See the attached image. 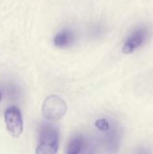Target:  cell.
I'll return each instance as SVG.
<instances>
[{
  "instance_id": "52a82bcc",
  "label": "cell",
  "mask_w": 153,
  "mask_h": 154,
  "mask_svg": "<svg viewBox=\"0 0 153 154\" xmlns=\"http://www.w3.org/2000/svg\"><path fill=\"white\" fill-rule=\"evenodd\" d=\"M84 147H85V141L83 137L75 136L69 143L66 154H80Z\"/></svg>"
},
{
  "instance_id": "9c48e42d",
  "label": "cell",
  "mask_w": 153,
  "mask_h": 154,
  "mask_svg": "<svg viewBox=\"0 0 153 154\" xmlns=\"http://www.w3.org/2000/svg\"><path fill=\"white\" fill-rule=\"evenodd\" d=\"M104 33V26L96 23L90 28V35L93 37H99Z\"/></svg>"
},
{
  "instance_id": "8fae6325",
  "label": "cell",
  "mask_w": 153,
  "mask_h": 154,
  "mask_svg": "<svg viewBox=\"0 0 153 154\" xmlns=\"http://www.w3.org/2000/svg\"><path fill=\"white\" fill-rule=\"evenodd\" d=\"M138 154H149L147 152H141L140 153H138Z\"/></svg>"
},
{
  "instance_id": "277c9868",
  "label": "cell",
  "mask_w": 153,
  "mask_h": 154,
  "mask_svg": "<svg viewBox=\"0 0 153 154\" xmlns=\"http://www.w3.org/2000/svg\"><path fill=\"white\" fill-rule=\"evenodd\" d=\"M5 123L8 133L14 138H18L23 130V123L20 110L15 106H10L5 111Z\"/></svg>"
},
{
  "instance_id": "ba28073f",
  "label": "cell",
  "mask_w": 153,
  "mask_h": 154,
  "mask_svg": "<svg viewBox=\"0 0 153 154\" xmlns=\"http://www.w3.org/2000/svg\"><path fill=\"white\" fill-rule=\"evenodd\" d=\"M110 125H111V123L106 119V118H101V119H98L96 122V127L101 131V132H106L109 128H110Z\"/></svg>"
},
{
  "instance_id": "8992f818",
  "label": "cell",
  "mask_w": 153,
  "mask_h": 154,
  "mask_svg": "<svg viewBox=\"0 0 153 154\" xmlns=\"http://www.w3.org/2000/svg\"><path fill=\"white\" fill-rule=\"evenodd\" d=\"M77 40V34L69 27L60 30L53 38V43L58 48H68L74 44Z\"/></svg>"
},
{
  "instance_id": "3957f363",
  "label": "cell",
  "mask_w": 153,
  "mask_h": 154,
  "mask_svg": "<svg viewBox=\"0 0 153 154\" xmlns=\"http://www.w3.org/2000/svg\"><path fill=\"white\" fill-rule=\"evenodd\" d=\"M151 35V30L145 25H141L133 29L125 39L123 45V52L131 54L143 46Z\"/></svg>"
},
{
  "instance_id": "6da1fadb",
  "label": "cell",
  "mask_w": 153,
  "mask_h": 154,
  "mask_svg": "<svg viewBox=\"0 0 153 154\" xmlns=\"http://www.w3.org/2000/svg\"><path fill=\"white\" fill-rule=\"evenodd\" d=\"M59 138V131L55 126L42 124L39 130V144L35 154H57Z\"/></svg>"
},
{
  "instance_id": "30bf717a",
  "label": "cell",
  "mask_w": 153,
  "mask_h": 154,
  "mask_svg": "<svg viewBox=\"0 0 153 154\" xmlns=\"http://www.w3.org/2000/svg\"><path fill=\"white\" fill-rule=\"evenodd\" d=\"M87 154H96L94 152V151H93V149L92 148H90L88 151H87Z\"/></svg>"
},
{
  "instance_id": "7a4b0ae2",
  "label": "cell",
  "mask_w": 153,
  "mask_h": 154,
  "mask_svg": "<svg viewBox=\"0 0 153 154\" xmlns=\"http://www.w3.org/2000/svg\"><path fill=\"white\" fill-rule=\"evenodd\" d=\"M42 116L49 121L60 120L67 113V104L58 96L48 97L42 105Z\"/></svg>"
},
{
  "instance_id": "5b68a950",
  "label": "cell",
  "mask_w": 153,
  "mask_h": 154,
  "mask_svg": "<svg viewBox=\"0 0 153 154\" xmlns=\"http://www.w3.org/2000/svg\"><path fill=\"white\" fill-rule=\"evenodd\" d=\"M105 133V143L108 152L111 154L117 153L121 143V133L118 125L115 123L111 124L110 128Z\"/></svg>"
},
{
  "instance_id": "7c38bea8",
  "label": "cell",
  "mask_w": 153,
  "mask_h": 154,
  "mask_svg": "<svg viewBox=\"0 0 153 154\" xmlns=\"http://www.w3.org/2000/svg\"><path fill=\"white\" fill-rule=\"evenodd\" d=\"M1 97H2V94H1V92H0V101H1Z\"/></svg>"
}]
</instances>
